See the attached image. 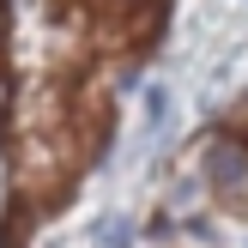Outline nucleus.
<instances>
[{
	"instance_id": "nucleus-1",
	"label": "nucleus",
	"mask_w": 248,
	"mask_h": 248,
	"mask_svg": "<svg viewBox=\"0 0 248 248\" xmlns=\"http://www.w3.org/2000/svg\"><path fill=\"white\" fill-rule=\"evenodd\" d=\"M206 188H212L230 212H248V140L224 133V140L206 145Z\"/></svg>"
}]
</instances>
